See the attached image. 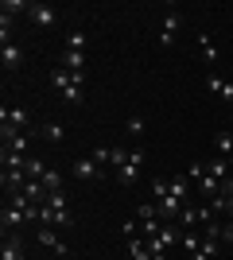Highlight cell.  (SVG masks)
Instances as JSON below:
<instances>
[{"label": "cell", "instance_id": "cell-1", "mask_svg": "<svg viewBox=\"0 0 233 260\" xmlns=\"http://www.w3.org/2000/svg\"><path fill=\"white\" fill-rule=\"evenodd\" d=\"M27 124H31V117H27V109H20V105H4V109H0V128H12V132H27Z\"/></svg>", "mask_w": 233, "mask_h": 260}, {"label": "cell", "instance_id": "cell-2", "mask_svg": "<svg viewBox=\"0 0 233 260\" xmlns=\"http://www.w3.org/2000/svg\"><path fill=\"white\" fill-rule=\"evenodd\" d=\"M140 163H144V148H132V152H128V163L117 167V183H121V186H132L136 179H140Z\"/></svg>", "mask_w": 233, "mask_h": 260}, {"label": "cell", "instance_id": "cell-3", "mask_svg": "<svg viewBox=\"0 0 233 260\" xmlns=\"http://www.w3.org/2000/svg\"><path fill=\"white\" fill-rule=\"evenodd\" d=\"M70 175H74L78 183H97L101 175H105V167H97V163L86 155V159H74V163H70Z\"/></svg>", "mask_w": 233, "mask_h": 260}, {"label": "cell", "instance_id": "cell-4", "mask_svg": "<svg viewBox=\"0 0 233 260\" xmlns=\"http://www.w3.org/2000/svg\"><path fill=\"white\" fill-rule=\"evenodd\" d=\"M179 31H183V12H167V16H163V27H159V43H163V47H175Z\"/></svg>", "mask_w": 233, "mask_h": 260}, {"label": "cell", "instance_id": "cell-5", "mask_svg": "<svg viewBox=\"0 0 233 260\" xmlns=\"http://www.w3.org/2000/svg\"><path fill=\"white\" fill-rule=\"evenodd\" d=\"M39 245H43V249H51L55 256H70V245H66L62 237H58V233H55L51 225H43V229H39Z\"/></svg>", "mask_w": 233, "mask_h": 260}, {"label": "cell", "instance_id": "cell-6", "mask_svg": "<svg viewBox=\"0 0 233 260\" xmlns=\"http://www.w3.org/2000/svg\"><path fill=\"white\" fill-rule=\"evenodd\" d=\"M0 62H4V70H8V74H20V70H23V47H20V43H4Z\"/></svg>", "mask_w": 233, "mask_h": 260}, {"label": "cell", "instance_id": "cell-7", "mask_svg": "<svg viewBox=\"0 0 233 260\" xmlns=\"http://www.w3.org/2000/svg\"><path fill=\"white\" fill-rule=\"evenodd\" d=\"M74 221V214L70 210H55V206H39V225H70Z\"/></svg>", "mask_w": 233, "mask_h": 260}, {"label": "cell", "instance_id": "cell-8", "mask_svg": "<svg viewBox=\"0 0 233 260\" xmlns=\"http://www.w3.org/2000/svg\"><path fill=\"white\" fill-rule=\"evenodd\" d=\"M0 260H23V241L16 229L4 233V241H0Z\"/></svg>", "mask_w": 233, "mask_h": 260}, {"label": "cell", "instance_id": "cell-9", "mask_svg": "<svg viewBox=\"0 0 233 260\" xmlns=\"http://www.w3.org/2000/svg\"><path fill=\"white\" fill-rule=\"evenodd\" d=\"M27 16H31V23H39V27H55L58 23V12L51 8V4H31Z\"/></svg>", "mask_w": 233, "mask_h": 260}, {"label": "cell", "instance_id": "cell-10", "mask_svg": "<svg viewBox=\"0 0 233 260\" xmlns=\"http://www.w3.org/2000/svg\"><path fill=\"white\" fill-rule=\"evenodd\" d=\"M206 89H210V93H218L225 105H233V82H222L218 74H206Z\"/></svg>", "mask_w": 233, "mask_h": 260}, {"label": "cell", "instance_id": "cell-11", "mask_svg": "<svg viewBox=\"0 0 233 260\" xmlns=\"http://www.w3.org/2000/svg\"><path fill=\"white\" fill-rule=\"evenodd\" d=\"M58 66H66L70 74H86V54L82 51H66V47H62V62Z\"/></svg>", "mask_w": 233, "mask_h": 260}, {"label": "cell", "instance_id": "cell-12", "mask_svg": "<svg viewBox=\"0 0 233 260\" xmlns=\"http://www.w3.org/2000/svg\"><path fill=\"white\" fill-rule=\"evenodd\" d=\"M39 136H43L47 144H58L62 136H66V128H62L58 120H47V124H39Z\"/></svg>", "mask_w": 233, "mask_h": 260}, {"label": "cell", "instance_id": "cell-13", "mask_svg": "<svg viewBox=\"0 0 233 260\" xmlns=\"http://www.w3.org/2000/svg\"><path fill=\"white\" fill-rule=\"evenodd\" d=\"M175 225L179 229H194V225H198V206H183L179 217H175Z\"/></svg>", "mask_w": 233, "mask_h": 260}, {"label": "cell", "instance_id": "cell-14", "mask_svg": "<svg viewBox=\"0 0 233 260\" xmlns=\"http://www.w3.org/2000/svg\"><path fill=\"white\" fill-rule=\"evenodd\" d=\"M198 51H202V58H206V66H214V62H218V47H214V39H210L206 31L198 35Z\"/></svg>", "mask_w": 233, "mask_h": 260}, {"label": "cell", "instance_id": "cell-15", "mask_svg": "<svg viewBox=\"0 0 233 260\" xmlns=\"http://www.w3.org/2000/svg\"><path fill=\"white\" fill-rule=\"evenodd\" d=\"M39 183H43V190H47V194H58V190H62V175H58L55 167H47V175L39 179Z\"/></svg>", "mask_w": 233, "mask_h": 260}, {"label": "cell", "instance_id": "cell-16", "mask_svg": "<svg viewBox=\"0 0 233 260\" xmlns=\"http://www.w3.org/2000/svg\"><path fill=\"white\" fill-rule=\"evenodd\" d=\"M214 148H218L222 159H229L233 155V132H218V136H214Z\"/></svg>", "mask_w": 233, "mask_h": 260}, {"label": "cell", "instance_id": "cell-17", "mask_svg": "<svg viewBox=\"0 0 233 260\" xmlns=\"http://www.w3.org/2000/svg\"><path fill=\"white\" fill-rule=\"evenodd\" d=\"M206 171H210L214 179H222V183H225V179H229V159H222V155H218V159L206 163Z\"/></svg>", "mask_w": 233, "mask_h": 260}, {"label": "cell", "instance_id": "cell-18", "mask_svg": "<svg viewBox=\"0 0 233 260\" xmlns=\"http://www.w3.org/2000/svg\"><path fill=\"white\" fill-rule=\"evenodd\" d=\"M86 43H89L86 31H70L66 35V51H82V54H86Z\"/></svg>", "mask_w": 233, "mask_h": 260}, {"label": "cell", "instance_id": "cell-19", "mask_svg": "<svg viewBox=\"0 0 233 260\" xmlns=\"http://www.w3.org/2000/svg\"><path fill=\"white\" fill-rule=\"evenodd\" d=\"M179 245H183L187 252H194L202 245V233H198V229H183V241H179Z\"/></svg>", "mask_w": 233, "mask_h": 260}, {"label": "cell", "instance_id": "cell-20", "mask_svg": "<svg viewBox=\"0 0 233 260\" xmlns=\"http://www.w3.org/2000/svg\"><path fill=\"white\" fill-rule=\"evenodd\" d=\"M62 101H66V105H82V101H86L82 86H78V82H70V86H66V93H62Z\"/></svg>", "mask_w": 233, "mask_h": 260}, {"label": "cell", "instance_id": "cell-21", "mask_svg": "<svg viewBox=\"0 0 233 260\" xmlns=\"http://www.w3.org/2000/svg\"><path fill=\"white\" fill-rule=\"evenodd\" d=\"M89 159L97 163V167H113V148H93V152H89Z\"/></svg>", "mask_w": 233, "mask_h": 260}, {"label": "cell", "instance_id": "cell-22", "mask_svg": "<svg viewBox=\"0 0 233 260\" xmlns=\"http://www.w3.org/2000/svg\"><path fill=\"white\" fill-rule=\"evenodd\" d=\"M23 175H27V179H43V175H47V163H43V159H27Z\"/></svg>", "mask_w": 233, "mask_h": 260}, {"label": "cell", "instance_id": "cell-23", "mask_svg": "<svg viewBox=\"0 0 233 260\" xmlns=\"http://www.w3.org/2000/svg\"><path fill=\"white\" fill-rule=\"evenodd\" d=\"M152 198H155V202H163V198H167V179H152Z\"/></svg>", "mask_w": 233, "mask_h": 260}, {"label": "cell", "instance_id": "cell-24", "mask_svg": "<svg viewBox=\"0 0 233 260\" xmlns=\"http://www.w3.org/2000/svg\"><path fill=\"white\" fill-rule=\"evenodd\" d=\"M47 206H55V210H70V206H66V194H62V190H58V194H47Z\"/></svg>", "mask_w": 233, "mask_h": 260}, {"label": "cell", "instance_id": "cell-25", "mask_svg": "<svg viewBox=\"0 0 233 260\" xmlns=\"http://www.w3.org/2000/svg\"><path fill=\"white\" fill-rule=\"evenodd\" d=\"M23 8H31V4H23V0H4V8H0V12H8V16H12V12H23Z\"/></svg>", "mask_w": 233, "mask_h": 260}, {"label": "cell", "instance_id": "cell-26", "mask_svg": "<svg viewBox=\"0 0 233 260\" xmlns=\"http://www.w3.org/2000/svg\"><path fill=\"white\" fill-rule=\"evenodd\" d=\"M187 175H190V179H194V183H198L202 175H206V163H190V167H187Z\"/></svg>", "mask_w": 233, "mask_h": 260}, {"label": "cell", "instance_id": "cell-27", "mask_svg": "<svg viewBox=\"0 0 233 260\" xmlns=\"http://www.w3.org/2000/svg\"><path fill=\"white\" fill-rule=\"evenodd\" d=\"M128 132L140 136V132H144V117H128Z\"/></svg>", "mask_w": 233, "mask_h": 260}, {"label": "cell", "instance_id": "cell-28", "mask_svg": "<svg viewBox=\"0 0 233 260\" xmlns=\"http://www.w3.org/2000/svg\"><path fill=\"white\" fill-rule=\"evenodd\" d=\"M222 245H229V249H233V221H229V225H222Z\"/></svg>", "mask_w": 233, "mask_h": 260}, {"label": "cell", "instance_id": "cell-29", "mask_svg": "<svg viewBox=\"0 0 233 260\" xmlns=\"http://www.w3.org/2000/svg\"><path fill=\"white\" fill-rule=\"evenodd\" d=\"M225 210H229V214H233V194H225Z\"/></svg>", "mask_w": 233, "mask_h": 260}, {"label": "cell", "instance_id": "cell-30", "mask_svg": "<svg viewBox=\"0 0 233 260\" xmlns=\"http://www.w3.org/2000/svg\"><path fill=\"white\" fill-rule=\"evenodd\" d=\"M152 260H167V252H155V256H152Z\"/></svg>", "mask_w": 233, "mask_h": 260}, {"label": "cell", "instance_id": "cell-31", "mask_svg": "<svg viewBox=\"0 0 233 260\" xmlns=\"http://www.w3.org/2000/svg\"><path fill=\"white\" fill-rule=\"evenodd\" d=\"M229 179H233V163H229Z\"/></svg>", "mask_w": 233, "mask_h": 260}]
</instances>
